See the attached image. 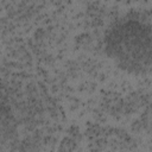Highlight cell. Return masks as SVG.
Returning a JSON list of instances; mask_svg holds the SVG:
<instances>
[{
	"instance_id": "2",
	"label": "cell",
	"mask_w": 152,
	"mask_h": 152,
	"mask_svg": "<svg viewBox=\"0 0 152 152\" xmlns=\"http://www.w3.org/2000/svg\"><path fill=\"white\" fill-rule=\"evenodd\" d=\"M148 125H150V131L152 133V109H151V114H150V119H148Z\"/></svg>"
},
{
	"instance_id": "1",
	"label": "cell",
	"mask_w": 152,
	"mask_h": 152,
	"mask_svg": "<svg viewBox=\"0 0 152 152\" xmlns=\"http://www.w3.org/2000/svg\"><path fill=\"white\" fill-rule=\"evenodd\" d=\"M103 51L126 74L152 75V18L128 13L115 19L104 32Z\"/></svg>"
}]
</instances>
